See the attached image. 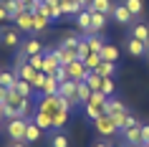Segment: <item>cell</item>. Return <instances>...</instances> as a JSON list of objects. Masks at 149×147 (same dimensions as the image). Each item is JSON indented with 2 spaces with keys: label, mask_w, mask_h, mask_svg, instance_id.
I'll return each instance as SVG.
<instances>
[{
  "label": "cell",
  "mask_w": 149,
  "mask_h": 147,
  "mask_svg": "<svg viewBox=\"0 0 149 147\" xmlns=\"http://www.w3.org/2000/svg\"><path fill=\"white\" fill-rule=\"evenodd\" d=\"M5 20H13V15L5 10V5H0V23H5Z\"/></svg>",
  "instance_id": "cell-41"
},
{
  "label": "cell",
  "mask_w": 149,
  "mask_h": 147,
  "mask_svg": "<svg viewBox=\"0 0 149 147\" xmlns=\"http://www.w3.org/2000/svg\"><path fill=\"white\" fill-rule=\"evenodd\" d=\"M61 109H63V101H61L58 94H46V96H40V101H38V112H46V114H51V117H56Z\"/></svg>",
  "instance_id": "cell-4"
},
{
  "label": "cell",
  "mask_w": 149,
  "mask_h": 147,
  "mask_svg": "<svg viewBox=\"0 0 149 147\" xmlns=\"http://www.w3.org/2000/svg\"><path fill=\"white\" fill-rule=\"evenodd\" d=\"M121 134H124L126 145H139V147H141V124H139V122L132 124V127H126Z\"/></svg>",
  "instance_id": "cell-11"
},
{
  "label": "cell",
  "mask_w": 149,
  "mask_h": 147,
  "mask_svg": "<svg viewBox=\"0 0 149 147\" xmlns=\"http://www.w3.org/2000/svg\"><path fill=\"white\" fill-rule=\"evenodd\" d=\"M48 142H51V147H71L68 137H66V132H61V129H56L53 134L48 137Z\"/></svg>",
  "instance_id": "cell-24"
},
{
  "label": "cell",
  "mask_w": 149,
  "mask_h": 147,
  "mask_svg": "<svg viewBox=\"0 0 149 147\" xmlns=\"http://www.w3.org/2000/svg\"><path fill=\"white\" fill-rule=\"evenodd\" d=\"M96 74H101V76H114V74H116V63L114 61H104L101 58V63L96 66Z\"/></svg>",
  "instance_id": "cell-26"
},
{
  "label": "cell",
  "mask_w": 149,
  "mask_h": 147,
  "mask_svg": "<svg viewBox=\"0 0 149 147\" xmlns=\"http://www.w3.org/2000/svg\"><path fill=\"white\" fill-rule=\"evenodd\" d=\"M76 89H79V81L66 79V81H61V86H58V96H63V99H71V101H76V104H81V101L76 99Z\"/></svg>",
  "instance_id": "cell-8"
},
{
  "label": "cell",
  "mask_w": 149,
  "mask_h": 147,
  "mask_svg": "<svg viewBox=\"0 0 149 147\" xmlns=\"http://www.w3.org/2000/svg\"><path fill=\"white\" fill-rule=\"evenodd\" d=\"M88 53H91V48H88V41H86V38H81V43H79V58L84 61Z\"/></svg>",
  "instance_id": "cell-38"
},
{
  "label": "cell",
  "mask_w": 149,
  "mask_h": 147,
  "mask_svg": "<svg viewBox=\"0 0 149 147\" xmlns=\"http://www.w3.org/2000/svg\"><path fill=\"white\" fill-rule=\"evenodd\" d=\"M147 147H149V145H147Z\"/></svg>",
  "instance_id": "cell-50"
},
{
  "label": "cell",
  "mask_w": 149,
  "mask_h": 147,
  "mask_svg": "<svg viewBox=\"0 0 149 147\" xmlns=\"http://www.w3.org/2000/svg\"><path fill=\"white\" fill-rule=\"evenodd\" d=\"M13 89H15V91H20L23 96H33V91H36L31 81H25V79H20V76L15 79V84H13Z\"/></svg>",
  "instance_id": "cell-25"
},
{
  "label": "cell",
  "mask_w": 149,
  "mask_h": 147,
  "mask_svg": "<svg viewBox=\"0 0 149 147\" xmlns=\"http://www.w3.org/2000/svg\"><path fill=\"white\" fill-rule=\"evenodd\" d=\"M0 41H3V46H8V48L20 46V36H18V31H3V33H0Z\"/></svg>",
  "instance_id": "cell-21"
},
{
  "label": "cell",
  "mask_w": 149,
  "mask_h": 147,
  "mask_svg": "<svg viewBox=\"0 0 149 147\" xmlns=\"http://www.w3.org/2000/svg\"><path fill=\"white\" fill-rule=\"evenodd\" d=\"M79 43H81V36H76V33H63L61 46H66V48H76V51H79Z\"/></svg>",
  "instance_id": "cell-29"
},
{
  "label": "cell",
  "mask_w": 149,
  "mask_h": 147,
  "mask_svg": "<svg viewBox=\"0 0 149 147\" xmlns=\"http://www.w3.org/2000/svg\"><path fill=\"white\" fill-rule=\"evenodd\" d=\"M15 79H18L15 71H0V86H5V89H13Z\"/></svg>",
  "instance_id": "cell-31"
},
{
  "label": "cell",
  "mask_w": 149,
  "mask_h": 147,
  "mask_svg": "<svg viewBox=\"0 0 149 147\" xmlns=\"http://www.w3.org/2000/svg\"><path fill=\"white\" fill-rule=\"evenodd\" d=\"M124 5L132 10V15H134V18L144 13V3H141V0H124Z\"/></svg>",
  "instance_id": "cell-33"
},
{
  "label": "cell",
  "mask_w": 149,
  "mask_h": 147,
  "mask_svg": "<svg viewBox=\"0 0 149 147\" xmlns=\"http://www.w3.org/2000/svg\"><path fill=\"white\" fill-rule=\"evenodd\" d=\"M88 8L96 10V13H104V15H111L114 3H111V0H91V3H88Z\"/></svg>",
  "instance_id": "cell-22"
},
{
  "label": "cell",
  "mask_w": 149,
  "mask_h": 147,
  "mask_svg": "<svg viewBox=\"0 0 149 147\" xmlns=\"http://www.w3.org/2000/svg\"><path fill=\"white\" fill-rule=\"evenodd\" d=\"M126 147H139V145H126Z\"/></svg>",
  "instance_id": "cell-47"
},
{
  "label": "cell",
  "mask_w": 149,
  "mask_h": 147,
  "mask_svg": "<svg viewBox=\"0 0 149 147\" xmlns=\"http://www.w3.org/2000/svg\"><path fill=\"white\" fill-rule=\"evenodd\" d=\"M106 99H109V96H104L101 91H91L88 101L84 104V112H86V117L91 119V122L99 119L101 114H106Z\"/></svg>",
  "instance_id": "cell-2"
},
{
  "label": "cell",
  "mask_w": 149,
  "mask_h": 147,
  "mask_svg": "<svg viewBox=\"0 0 149 147\" xmlns=\"http://www.w3.org/2000/svg\"><path fill=\"white\" fill-rule=\"evenodd\" d=\"M40 134H43V129H40L33 119H28V124H25V137L23 139H25V142H38Z\"/></svg>",
  "instance_id": "cell-17"
},
{
  "label": "cell",
  "mask_w": 149,
  "mask_h": 147,
  "mask_svg": "<svg viewBox=\"0 0 149 147\" xmlns=\"http://www.w3.org/2000/svg\"><path fill=\"white\" fill-rule=\"evenodd\" d=\"M68 114H71V112L61 109V112L53 117V129H63V127H66V122H68Z\"/></svg>",
  "instance_id": "cell-34"
},
{
  "label": "cell",
  "mask_w": 149,
  "mask_h": 147,
  "mask_svg": "<svg viewBox=\"0 0 149 147\" xmlns=\"http://www.w3.org/2000/svg\"><path fill=\"white\" fill-rule=\"evenodd\" d=\"M66 74H68V79H73V81H84V79L88 76V69H86V63L81 61V58H76V61H71L68 66H66Z\"/></svg>",
  "instance_id": "cell-7"
},
{
  "label": "cell",
  "mask_w": 149,
  "mask_h": 147,
  "mask_svg": "<svg viewBox=\"0 0 149 147\" xmlns=\"http://www.w3.org/2000/svg\"><path fill=\"white\" fill-rule=\"evenodd\" d=\"M126 51H129L132 56H144L149 51V46H147V43H141V41H136V38H129V41H126Z\"/></svg>",
  "instance_id": "cell-20"
},
{
  "label": "cell",
  "mask_w": 149,
  "mask_h": 147,
  "mask_svg": "<svg viewBox=\"0 0 149 147\" xmlns=\"http://www.w3.org/2000/svg\"><path fill=\"white\" fill-rule=\"evenodd\" d=\"M119 112H126V107L119 99H111V96H109V99H106V114L114 117V114H119Z\"/></svg>",
  "instance_id": "cell-28"
},
{
  "label": "cell",
  "mask_w": 149,
  "mask_h": 147,
  "mask_svg": "<svg viewBox=\"0 0 149 147\" xmlns=\"http://www.w3.org/2000/svg\"><path fill=\"white\" fill-rule=\"evenodd\" d=\"M149 145V124H141V147Z\"/></svg>",
  "instance_id": "cell-40"
},
{
  "label": "cell",
  "mask_w": 149,
  "mask_h": 147,
  "mask_svg": "<svg viewBox=\"0 0 149 147\" xmlns=\"http://www.w3.org/2000/svg\"><path fill=\"white\" fill-rule=\"evenodd\" d=\"M88 96H91V86H88L86 81H79V89H76V99H79L81 104H86Z\"/></svg>",
  "instance_id": "cell-30"
},
{
  "label": "cell",
  "mask_w": 149,
  "mask_h": 147,
  "mask_svg": "<svg viewBox=\"0 0 149 147\" xmlns=\"http://www.w3.org/2000/svg\"><path fill=\"white\" fill-rule=\"evenodd\" d=\"M106 31V15L91 10V33H104Z\"/></svg>",
  "instance_id": "cell-18"
},
{
  "label": "cell",
  "mask_w": 149,
  "mask_h": 147,
  "mask_svg": "<svg viewBox=\"0 0 149 147\" xmlns=\"http://www.w3.org/2000/svg\"><path fill=\"white\" fill-rule=\"evenodd\" d=\"M58 79L53 76V74H46V79H43V86H40V96H46V94H58Z\"/></svg>",
  "instance_id": "cell-14"
},
{
  "label": "cell",
  "mask_w": 149,
  "mask_h": 147,
  "mask_svg": "<svg viewBox=\"0 0 149 147\" xmlns=\"http://www.w3.org/2000/svg\"><path fill=\"white\" fill-rule=\"evenodd\" d=\"M132 38H136V41H141V43H147V46H149V25L136 23L132 28Z\"/></svg>",
  "instance_id": "cell-23"
},
{
  "label": "cell",
  "mask_w": 149,
  "mask_h": 147,
  "mask_svg": "<svg viewBox=\"0 0 149 147\" xmlns=\"http://www.w3.org/2000/svg\"><path fill=\"white\" fill-rule=\"evenodd\" d=\"M76 3H79V5H84V8H88V3H91V0H76Z\"/></svg>",
  "instance_id": "cell-43"
},
{
  "label": "cell",
  "mask_w": 149,
  "mask_h": 147,
  "mask_svg": "<svg viewBox=\"0 0 149 147\" xmlns=\"http://www.w3.org/2000/svg\"><path fill=\"white\" fill-rule=\"evenodd\" d=\"M111 15H114V20H116L119 25H129V23L134 20L132 10L124 5V0H121V3H114V8H111Z\"/></svg>",
  "instance_id": "cell-6"
},
{
  "label": "cell",
  "mask_w": 149,
  "mask_h": 147,
  "mask_svg": "<svg viewBox=\"0 0 149 147\" xmlns=\"http://www.w3.org/2000/svg\"><path fill=\"white\" fill-rule=\"evenodd\" d=\"M33 122L38 124V127H40L43 132L53 129V117H51V114H46V112H38V109H36V117H33Z\"/></svg>",
  "instance_id": "cell-19"
},
{
  "label": "cell",
  "mask_w": 149,
  "mask_h": 147,
  "mask_svg": "<svg viewBox=\"0 0 149 147\" xmlns=\"http://www.w3.org/2000/svg\"><path fill=\"white\" fill-rule=\"evenodd\" d=\"M13 20H15V25L20 28V31L33 33V13H31V10H20V13H18Z\"/></svg>",
  "instance_id": "cell-10"
},
{
  "label": "cell",
  "mask_w": 149,
  "mask_h": 147,
  "mask_svg": "<svg viewBox=\"0 0 149 147\" xmlns=\"http://www.w3.org/2000/svg\"><path fill=\"white\" fill-rule=\"evenodd\" d=\"M3 5H5V10H8V13H10L13 18H15L18 13H20V10H25V5L20 3V0H5Z\"/></svg>",
  "instance_id": "cell-32"
},
{
  "label": "cell",
  "mask_w": 149,
  "mask_h": 147,
  "mask_svg": "<svg viewBox=\"0 0 149 147\" xmlns=\"http://www.w3.org/2000/svg\"><path fill=\"white\" fill-rule=\"evenodd\" d=\"M25 124H28V117H13V119H8L5 132H8V137L13 139V142H20V139L25 137Z\"/></svg>",
  "instance_id": "cell-3"
},
{
  "label": "cell",
  "mask_w": 149,
  "mask_h": 147,
  "mask_svg": "<svg viewBox=\"0 0 149 147\" xmlns=\"http://www.w3.org/2000/svg\"><path fill=\"white\" fill-rule=\"evenodd\" d=\"M5 96H8V89H5V86H0V104L5 101Z\"/></svg>",
  "instance_id": "cell-42"
},
{
  "label": "cell",
  "mask_w": 149,
  "mask_h": 147,
  "mask_svg": "<svg viewBox=\"0 0 149 147\" xmlns=\"http://www.w3.org/2000/svg\"><path fill=\"white\" fill-rule=\"evenodd\" d=\"M56 79H58V84H61V81H66V79H68V74H66V66H58V69H56V74H53Z\"/></svg>",
  "instance_id": "cell-39"
},
{
  "label": "cell",
  "mask_w": 149,
  "mask_h": 147,
  "mask_svg": "<svg viewBox=\"0 0 149 147\" xmlns=\"http://www.w3.org/2000/svg\"><path fill=\"white\" fill-rule=\"evenodd\" d=\"M73 20H76V25H79L84 33H91V8H84Z\"/></svg>",
  "instance_id": "cell-15"
},
{
  "label": "cell",
  "mask_w": 149,
  "mask_h": 147,
  "mask_svg": "<svg viewBox=\"0 0 149 147\" xmlns=\"http://www.w3.org/2000/svg\"><path fill=\"white\" fill-rule=\"evenodd\" d=\"M3 3H5V0H0V5H3Z\"/></svg>",
  "instance_id": "cell-48"
},
{
  "label": "cell",
  "mask_w": 149,
  "mask_h": 147,
  "mask_svg": "<svg viewBox=\"0 0 149 147\" xmlns=\"http://www.w3.org/2000/svg\"><path fill=\"white\" fill-rule=\"evenodd\" d=\"M40 10H43V13H46V15L51 18V20H61V18H63V10H61V0H46Z\"/></svg>",
  "instance_id": "cell-9"
},
{
  "label": "cell",
  "mask_w": 149,
  "mask_h": 147,
  "mask_svg": "<svg viewBox=\"0 0 149 147\" xmlns=\"http://www.w3.org/2000/svg\"><path fill=\"white\" fill-rule=\"evenodd\" d=\"M20 53H25V56L43 53V43H40L38 38H28V41H23V46H20Z\"/></svg>",
  "instance_id": "cell-13"
},
{
  "label": "cell",
  "mask_w": 149,
  "mask_h": 147,
  "mask_svg": "<svg viewBox=\"0 0 149 147\" xmlns=\"http://www.w3.org/2000/svg\"><path fill=\"white\" fill-rule=\"evenodd\" d=\"M28 63H31L36 71H43V53H36V56H28Z\"/></svg>",
  "instance_id": "cell-37"
},
{
  "label": "cell",
  "mask_w": 149,
  "mask_h": 147,
  "mask_svg": "<svg viewBox=\"0 0 149 147\" xmlns=\"http://www.w3.org/2000/svg\"><path fill=\"white\" fill-rule=\"evenodd\" d=\"M3 109H5L8 119H13V117H28L31 114V96H23L15 89H8V96L3 101Z\"/></svg>",
  "instance_id": "cell-1"
},
{
  "label": "cell",
  "mask_w": 149,
  "mask_h": 147,
  "mask_svg": "<svg viewBox=\"0 0 149 147\" xmlns=\"http://www.w3.org/2000/svg\"><path fill=\"white\" fill-rule=\"evenodd\" d=\"M48 23H51V18L43 13V10H36L33 13V33H40V31H46Z\"/></svg>",
  "instance_id": "cell-16"
},
{
  "label": "cell",
  "mask_w": 149,
  "mask_h": 147,
  "mask_svg": "<svg viewBox=\"0 0 149 147\" xmlns=\"http://www.w3.org/2000/svg\"><path fill=\"white\" fill-rule=\"evenodd\" d=\"M84 63H86L88 71H96V66L101 63V53H88L86 58H84Z\"/></svg>",
  "instance_id": "cell-36"
},
{
  "label": "cell",
  "mask_w": 149,
  "mask_h": 147,
  "mask_svg": "<svg viewBox=\"0 0 149 147\" xmlns=\"http://www.w3.org/2000/svg\"><path fill=\"white\" fill-rule=\"evenodd\" d=\"M94 147H109V145H106V142H96Z\"/></svg>",
  "instance_id": "cell-45"
},
{
  "label": "cell",
  "mask_w": 149,
  "mask_h": 147,
  "mask_svg": "<svg viewBox=\"0 0 149 147\" xmlns=\"http://www.w3.org/2000/svg\"><path fill=\"white\" fill-rule=\"evenodd\" d=\"M111 119H114V124L119 127V132H124L126 127L136 124V117H134V114H129V112H119V114H114Z\"/></svg>",
  "instance_id": "cell-12"
},
{
  "label": "cell",
  "mask_w": 149,
  "mask_h": 147,
  "mask_svg": "<svg viewBox=\"0 0 149 147\" xmlns=\"http://www.w3.org/2000/svg\"><path fill=\"white\" fill-rule=\"evenodd\" d=\"M0 129H3V124H0Z\"/></svg>",
  "instance_id": "cell-49"
},
{
  "label": "cell",
  "mask_w": 149,
  "mask_h": 147,
  "mask_svg": "<svg viewBox=\"0 0 149 147\" xmlns=\"http://www.w3.org/2000/svg\"><path fill=\"white\" fill-rule=\"evenodd\" d=\"M10 147H25V142H23V139H20V142H13V145H10Z\"/></svg>",
  "instance_id": "cell-44"
},
{
  "label": "cell",
  "mask_w": 149,
  "mask_h": 147,
  "mask_svg": "<svg viewBox=\"0 0 149 147\" xmlns=\"http://www.w3.org/2000/svg\"><path fill=\"white\" fill-rule=\"evenodd\" d=\"M0 117H5V109H3V104H0Z\"/></svg>",
  "instance_id": "cell-46"
},
{
  "label": "cell",
  "mask_w": 149,
  "mask_h": 147,
  "mask_svg": "<svg viewBox=\"0 0 149 147\" xmlns=\"http://www.w3.org/2000/svg\"><path fill=\"white\" fill-rule=\"evenodd\" d=\"M101 58H104V61H114V63H116V58H119V48H116V46H111V43H104V48H101Z\"/></svg>",
  "instance_id": "cell-27"
},
{
  "label": "cell",
  "mask_w": 149,
  "mask_h": 147,
  "mask_svg": "<svg viewBox=\"0 0 149 147\" xmlns=\"http://www.w3.org/2000/svg\"><path fill=\"white\" fill-rule=\"evenodd\" d=\"M114 91H116L114 79H111V76H104V81H101V94H104V96H114Z\"/></svg>",
  "instance_id": "cell-35"
},
{
  "label": "cell",
  "mask_w": 149,
  "mask_h": 147,
  "mask_svg": "<svg viewBox=\"0 0 149 147\" xmlns=\"http://www.w3.org/2000/svg\"><path fill=\"white\" fill-rule=\"evenodd\" d=\"M94 127H96V132H99L101 137H114L119 132V127L114 124V119H111L109 114H101L99 119H94Z\"/></svg>",
  "instance_id": "cell-5"
}]
</instances>
